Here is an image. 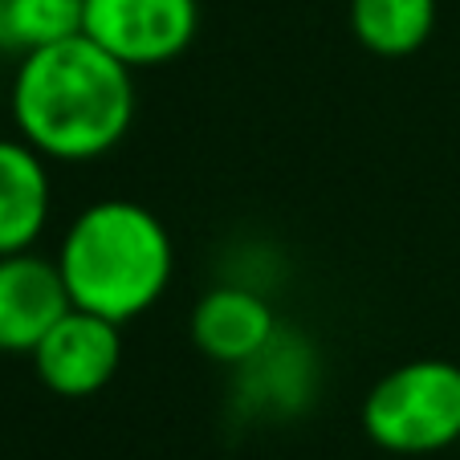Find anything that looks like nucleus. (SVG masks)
<instances>
[{
	"label": "nucleus",
	"mask_w": 460,
	"mask_h": 460,
	"mask_svg": "<svg viewBox=\"0 0 460 460\" xmlns=\"http://www.w3.org/2000/svg\"><path fill=\"white\" fill-rule=\"evenodd\" d=\"M66 294L78 310L135 322L167 294L175 249L164 220L135 200H98L70 220L58 249Z\"/></svg>",
	"instance_id": "f03ea898"
},
{
	"label": "nucleus",
	"mask_w": 460,
	"mask_h": 460,
	"mask_svg": "<svg viewBox=\"0 0 460 460\" xmlns=\"http://www.w3.org/2000/svg\"><path fill=\"white\" fill-rule=\"evenodd\" d=\"M70 294L61 281L58 261L29 252L0 257V350L33 355L49 326L70 310Z\"/></svg>",
	"instance_id": "423d86ee"
},
{
	"label": "nucleus",
	"mask_w": 460,
	"mask_h": 460,
	"mask_svg": "<svg viewBox=\"0 0 460 460\" xmlns=\"http://www.w3.org/2000/svg\"><path fill=\"white\" fill-rule=\"evenodd\" d=\"M0 53H4V49H0Z\"/></svg>",
	"instance_id": "f8f14e48"
},
{
	"label": "nucleus",
	"mask_w": 460,
	"mask_h": 460,
	"mask_svg": "<svg viewBox=\"0 0 460 460\" xmlns=\"http://www.w3.org/2000/svg\"><path fill=\"white\" fill-rule=\"evenodd\" d=\"M122 363V326L102 314L70 310L49 326L33 347V371L61 400H86L98 395L114 379Z\"/></svg>",
	"instance_id": "39448f33"
},
{
	"label": "nucleus",
	"mask_w": 460,
	"mask_h": 460,
	"mask_svg": "<svg viewBox=\"0 0 460 460\" xmlns=\"http://www.w3.org/2000/svg\"><path fill=\"white\" fill-rule=\"evenodd\" d=\"M13 127L45 159L90 164L127 139L135 122V70L86 33L21 53L9 90Z\"/></svg>",
	"instance_id": "f257e3e1"
},
{
	"label": "nucleus",
	"mask_w": 460,
	"mask_h": 460,
	"mask_svg": "<svg viewBox=\"0 0 460 460\" xmlns=\"http://www.w3.org/2000/svg\"><path fill=\"white\" fill-rule=\"evenodd\" d=\"M49 159L17 139H0V257L29 252L53 212Z\"/></svg>",
	"instance_id": "6e6552de"
},
{
	"label": "nucleus",
	"mask_w": 460,
	"mask_h": 460,
	"mask_svg": "<svg viewBox=\"0 0 460 460\" xmlns=\"http://www.w3.org/2000/svg\"><path fill=\"white\" fill-rule=\"evenodd\" d=\"M200 29V0H86L82 33L127 70L175 61Z\"/></svg>",
	"instance_id": "20e7f679"
},
{
	"label": "nucleus",
	"mask_w": 460,
	"mask_h": 460,
	"mask_svg": "<svg viewBox=\"0 0 460 460\" xmlns=\"http://www.w3.org/2000/svg\"><path fill=\"white\" fill-rule=\"evenodd\" d=\"M86 0H0V49L33 53L82 33Z\"/></svg>",
	"instance_id": "9d476101"
},
{
	"label": "nucleus",
	"mask_w": 460,
	"mask_h": 460,
	"mask_svg": "<svg viewBox=\"0 0 460 460\" xmlns=\"http://www.w3.org/2000/svg\"><path fill=\"white\" fill-rule=\"evenodd\" d=\"M363 432L391 456H432L460 444V367L411 358L387 371L363 400Z\"/></svg>",
	"instance_id": "7ed1b4c3"
},
{
	"label": "nucleus",
	"mask_w": 460,
	"mask_h": 460,
	"mask_svg": "<svg viewBox=\"0 0 460 460\" xmlns=\"http://www.w3.org/2000/svg\"><path fill=\"white\" fill-rule=\"evenodd\" d=\"M432 29L436 0H350V33L379 58H408Z\"/></svg>",
	"instance_id": "1a4fd4ad"
},
{
	"label": "nucleus",
	"mask_w": 460,
	"mask_h": 460,
	"mask_svg": "<svg viewBox=\"0 0 460 460\" xmlns=\"http://www.w3.org/2000/svg\"><path fill=\"white\" fill-rule=\"evenodd\" d=\"M278 339L273 305L244 286H212L191 310V342L225 367H244Z\"/></svg>",
	"instance_id": "0eeeda50"
},
{
	"label": "nucleus",
	"mask_w": 460,
	"mask_h": 460,
	"mask_svg": "<svg viewBox=\"0 0 460 460\" xmlns=\"http://www.w3.org/2000/svg\"><path fill=\"white\" fill-rule=\"evenodd\" d=\"M456 448H460V444H456Z\"/></svg>",
	"instance_id": "9b49d317"
}]
</instances>
